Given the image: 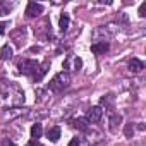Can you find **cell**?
Here are the masks:
<instances>
[{"label": "cell", "mask_w": 146, "mask_h": 146, "mask_svg": "<svg viewBox=\"0 0 146 146\" xmlns=\"http://www.w3.org/2000/svg\"><path fill=\"white\" fill-rule=\"evenodd\" d=\"M115 33H117V24H105V26L95 28V31L91 33V38L95 43H100V41L108 43V40L115 36Z\"/></svg>", "instance_id": "1"}, {"label": "cell", "mask_w": 146, "mask_h": 146, "mask_svg": "<svg viewBox=\"0 0 146 146\" xmlns=\"http://www.w3.org/2000/svg\"><path fill=\"white\" fill-rule=\"evenodd\" d=\"M69 86H70V76H69L67 70H64V72H58V74H55V76L52 78L48 88H50L53 93H60V91L67 90Z\"/></svg>", "instance_id": "2"}, {"label": "cell", "mask_w": 146, "mask_h": 146, "mask_svg": "<svg viewBox=\"0 0 146 146\" xmlns=\"http://www.w3.org/2000/svg\"><path fill=\"white\" fill-rule=\"evenodd\" d=\"M17 67H19V72H21V74H24V76H35L36 70L40 69V64H38V60L23 58V60H19Z\"/></svg>", "instance_id": "3"}, {"label": "cell", "mask_w": 146, "mask_h": 146, "mask_svg": "<svg viewBox=\"0 0 146 146\" xmlns=\"http://www.w3.org/2000/svg\"><path fill=\"white\" fill-rule=\"evenodd\" d=\"M102 117H103V110L100 107H91V108H88L84 119L88 120V124H98L102 120Z\"/></svg>", "instance_id": "4"}, {"label": "cell", "mask_w": 146, "mask_h": 146, "mask_svg": "<svg viewBox=\"0 0 146 146\" xmlns=\"http://www.w3.org/2000/svg\"><path fill=\"white\" fill-rule=\"evenodd\" d=\"M26 36H28V31H26V28H17L16 31H12V33H11V38L14 40V43H16L17 46H23V45H24V41H26Z\"/></svg>", "instance_id": "5"}, {"label": "cell", "mask_w": 146, "mask_h": 146, "mask_svg": "<svg viewBox=\"0 0 146 146\" xmlns=\"http://www.w3.org/2000/svg\"><path fill=\"white\" fill-rule=\"evenodd\" d=\"M64 67L69 69V70H79V69L83 67V60H81L79 57H72V55H69V57L65 58V62H64Z\"/></svg>", "instance_id": "6"}, {"label": "cell", "mask_w": 146, "mask_h": 146, "mask_svg": "<svg viewBox=\"0 0 146 146\" xmlns=\"http://www.w3.org/2000/svg\"><path fill=\"white\" fill-rule=\"evenodd\" d=\"M28 17H38L40 14H43V5L41 4H36V2H29L26 5V12H24Z\"/></svg>", "instance_id": "7"}, {"label": "cell", "mask_w": 146, "mask_h": 146, "mask_svg": "<svg viewBox=\"0 0 146 146\" xmlns=\"http://www.w3.org/2000/svg\"><path fill=\"white\" fill-rule=\"evenodd\" d=\"M120 124H122V115H120V113H112L110 119H108V129H110L112 132H117Z\"/></svg>", "instance_id": "8"}, {"label": "cell", "mask_w": 146, "mask_h": 146, "mask_svg": "<svg viewBox=\"0 0 146 146\" xmlns=\"http://www.w3.org/2000/svg\"><path fill=\"white\" fill-rule=\"evenodd\" d=\"M127 67H129V72H132V74H139V72L144 69V62L139 60V58H131Z\"/></svg>", "instance_id": "9"}, {"label": "cell", "mask_w": 146, "mask_h": 146, "mask_svg": "<svg viewBox=\"0 0 146 146\" xmlns=\"http://www.w3.org/2000/svg\"><path fill=\"white\" fill-rule=\"evenodd\" d=\"M72 127L78 129V131H81V132H86L90 129V124H88V120L84 117H78V119L72 120Z\"/></svg>", "instance_id": "10"}, {"label": "cell", "mask_w": 146, "mask_h": 146, "mask_svg": "<svg viewBox=\"0 0 146 146\" xmlns=\"http://www.w3.org/2000/svg\"><path fill=\"white\" fill-rule=\"evenodd\" d=\"M46 137H48V141L57 143V141L60 139V127H58V125H52V127H48V129H46Z\"/></svg>", "instance_id": "11"}, {"label": "cell", "mask_w": 146, "mask_h": 146, "mask_svg": "<svg viewBox=\"0 0 146 146\" xmlns=\"http://www.w3.org/2000/svg\"><path fill=\"white\" fill-rule=\"evenodd\" d=\"M108 48H110V45L105 43V41H100V43H93L91 45V52L95 55H103L105 52H108Z\"/></svg>", "instance_id": "12"}, {"label": "cell", "mask_w": 146, "mask_h": 146, "mask_svg": "<svg viewBox=\"0 0 146 146\" xmlns=\"http://www.w3.org/2000/svg\"><path fill=\"white\" fill-rule=\"evenodd\" d=\"M48 65H50V62H45L43 65H40V69L36 70V74L33 76V81H35V83H40V81L43 79V76L48 72Z\"/></svg>", "instance_id": "13"}, {"label": "cell", "mask_w": 146, "mask_h": 146, "mask_svg": "<svg viewBox=\"0 0 146 146\" xmlns=\"http://www.w3.org/2000/svg\"><path fill=\"white\" fill-rule=\"evenodd\" d=\"M103 107H105V110H112L113 108V95H105L102 100H100V108L103 110Z\"/></svg>", "instance_id": "14"}, {"label": "cell", "mask_w": 146, "mask_h": 146, "mask_svg": "<svg viewBox=\"0 0 146 146\" xmlns=\"http://www.w3.org/2000/svg\"><path fill=\"white\" fill-rule=\"evenodd\" d=\"M12 55H14V48L11 45H4L0 48V60H9L12 58Z\"/></svg>", "instance_id": "15"}, {"label": "cell", "mask_w": 146, "mask_h": 146, "mask_svg": "<svg viewBox=\"0 0 146 146\" xmlns=\"http://www.w3.org/2000/svg\"><path fill=\"white\" fill-rule=\"evenodd\" d=\"M14 7H16L14 2H5V0H0V16H7Z\"/></svg>", "instance_id": "16"}, {"label": "cell", "mask_w": 146, "mask_h": 146, "mask_svg": "<svg viewBox=\"0 0 146 146\" xmlns=\"http://www.w3.org/2000/svg\"><path fill=\"white\" fill-rule=\"evenodd\" d=\"M41 134H43V125H41L40 122L33 124V125H31V137H33L35 141H38V139L41 137Z\"/></svg>", "instance_id": "17"}, {"label": "cell", "mask_w": 146, "mask_h": 146, "mask_svg": "<svg viewBox=\"0 0 146 146\" xmlns=\"http://www.w3.org/2000/svg\"><path fill=\"white\" fill-rule=\"evenodd\" d=\"M69 23H70L69 16H67V14H62V16H60V21H58V28H60L62 33H65V31L69 29Z\"/></svg>", "instance_id": "18"}, {"label": "cell", "mask_w": 146, "mask_h": 146, "mask_svg": "<svg viewBox=\"0 0 146 146\" xmlns=\"http://www.w3.org/2000/svg\"><path fill=\"white\" fill-rule=\"evenodd\" d=\"M124 134H125L127 137H132V134H134V124H132V122H127V124H125Z\"/></svg>", "instance_id": "19"}, {"label": "cell", "mask_w": 146, "mask_h": 146, "mask_svg": "<svg viewBox=\"0 0 146 146\" xmlns=\"http://www.w3.org/2000/svg\"><path fill=\"white\" fill-rule=\"evenodd\" d=\"M137 14H139L141 17H146V2H143V4L139 5V11H137Z\"/></svg>", "instance_id": "20"}, {"label": "cell", "mask_w": 146, "mask_h": 146, "mask_svg": "<svg viewBox=\"0 0 146 146\" xmlns=\"http://www.w3.org/2000/svg\"><path fill=\"white\" fill-rule=\"evenodd\" d=\"M81 144H83V139H79V137H74L69 143V146H81Z\"/></svg>", "instance_id": "21"}, {"label": "cell", "mask_w": 146, "mask_h": 146, "mask_svg": "<svg viewBox=\"0 0 146 146\" xmlns=\"http://www.w3.org/2000/svg\"><path fill=\"white\" fill-rule=\"evenodd\" d=\"M120 23H124V24L127 23V16H125V12H120V14H119V24H120Z\"/></svg>", "instance_id": "22"}, {"label": "cell", "mask_w": 146, "mask_h": 146, "mask_svg": "<svg viewBox=\"0 0 146 146\" xmlns=\"http://www.w3.org/2000/svg\"><path fill=\"white\" fill-rule=\"evenodd\" d=\"M2 146H16V144H14V141H11L9 137H5V139H2Z\"/></svg>", "instance_id": "23"}, {"label": "cell", "mask_w": 146, "mask_h": 146, "mask_svg": "<svg viewBox=\"0 0 146 146\" xmlns=\"http://www.w3.org/2000/svg\"><path fill=\"white\" fill-rule=\"evenodd\" d=\"M5 28H7V23H2V24H0V35L5 33Z\"/></svg>", "instance_id": "24"}, {"label": "cell", "mask_w": 146, "mask_h": 146, "mask_svg": "<svg viewBox=\"0 0 146 146\" xmlns=\"http://www.w3.org/2000/svg\"><path fill=\"white\" fill-rule=\"evenodd\" d=\"M26 146H40V143H38V141H35V139H31Z\"/></svg>", "instance_id": "25"}]
</instances>
